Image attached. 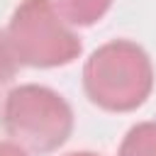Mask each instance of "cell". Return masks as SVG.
I'll use <instances>...</instances> for the list:
<instances>
[{"instance_id": "1", "label": "cell", "mask_w": 156, "mask_h": 156, "mask_svg": "<svg viewBox=\"0 0 156 156\" xmlns=\"http://www.w3.org/2000/svg\"><path fill=\"white\" fill-rule=\"evenodd\" d=\"M149 88L151 66L146 54L129 41L102 46L85 66V90L93 102L107 110H132L141 105Z\"/></svg>"}, {"instance_id": "2", "label": "cell", "mask_w": 156, "mask_h": 156, "mask_svg": "<svg viewBox=\"0 0 156 156\" xmlns=\"http://www.w3.org/2000/svg\"><path fill=\"white\" fill-rule=\"evenodd\" d=\"M2 122L17 144L44 154L66 141L71 132V110L56 93L24 85L7 95Z\"/></svg>"}, {"instance_id": "3", "label": "cell", "mask_w": 156, "mask_h": 156, "mask_svg": "<svg viewBox=\"0 0 156 156\" xmlns=\"http://www.w3.org/2000/svg\"><path fill=\"white\" fill-rule=\"evenodd\" d=\"M10 49L17 61L32 66L68 63L78 51V39L61 24L46 0H27L12 17Z\"/></svg>"}, {"instance_id": "4", "label": "cell", "mask_w": 156, "mask_h": 156, "mask_svg": "<svg viewBox=\"0 0 156 156\" xmlns=\"http://www.w3.org/2000/svg\"><path fill=\"white\" fill-rule=\"evenodd\" d=\"M119 156H156V124L134 127L127 134Z\"/></svg>"}, {"instance_id": "5", "label": "cell", "mask_w": 156, "mask_h": 156, "mask_svg": "<svg viewBox=\"0 0 156 156\" xmlns=\"http://www.w3.org/2000/svg\"><path fill=\"white\" fill-rule=\"evenodd\" d=\"M56 5L71 22L90 24L107 10L110 0H56Z\"/></svg>"}, {"instance_id": "6", "label": "cell", "mask_w": 156, "mask_h": 156, "mask_svg": "<svg viewBox=\"0 0 156 156\" xmlns=\"http://www.w3.org/2000/svg\"><path fill=\"white\" fill-rule=\"evenodd\" d=\"M12 73H15V66H12V49H10V44H5L2 37H0V83L10 80Z\"/></svg>"}, {"instance_id": "7", "label": "cell", "mask_w": 156, "mask_h": 156, "mask_svg": "<svg viewBox=\"0 0 156 156\" xmlns=\"http://www.w3.org/2000/svg\"><path fill=\"white\" fill-rule=\"evenodd\" d=\"M0 156H24L20 149L10 146V144H0Z\"/></svg>"}, {"instance_id": "8", "label": "cell", "mask_w": 156, "mask_h": 156, "mask_svg": "<svg viewBox=\"0 0 156 156\" xmlns=\"http://www.w3.org/2000/svg\"><path fill=\"white\" fill-rule=\"evenodd\" d=\"M68 156H93V154H68Z\"/></svg>"}]
</instances>
